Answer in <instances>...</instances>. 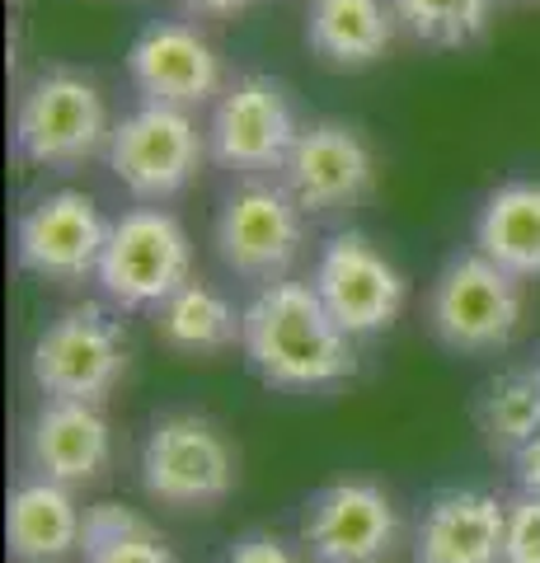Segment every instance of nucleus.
Wrapping results in <instances>:
<instances>
[{
    "label": "nucleus",
    "mask_w": 540,
    "mask_h": 563,
    "mask_svg": "<svg viewBox=\"0 0 540 563\" xmlns=\"http://www.w3.org/2000/svg\"><path fill=\"white\" fill-rule=\"evenodd\" d=\"M250 372L268 390L310 395L343 385L357 372L353 339L334 324L310 282H268L245 306V333H240Z\"/></svg>",
    "instance_id": "f257e3e1"
},
{
    "label": "nucleus",
    "mask_w": 540,
    "mask_h": 563,
    "mask_svg": "<svg viewBox=\"0 0 540 563\" xmlns=\"http://www.w3.org/2000/svg\"><path fill=\"white\" fill-rule=\"evenodd\" d=\"M136 470H142V493L151 503L174 507V512H212L235 493L240 455L217 418L174 409L151 422Z\"/></svg>",
    "instance_id": "f03ea898"
},
{
    "label": "nucleus",
    "mask_w": 540,
    "mask_h": 563,
    "mask_svg": "<svg viewBox=\"0 0 540 563\" xmlns=\"http://www.w3.org/2000/svg\"><path fill=\"white\" fill-rule=\"evenodd\" d=\"M527 314V296H521V277L498 268L494 258L480 250L451 254L442 273L432 277L428 291V329L447 352L461 357H489L503 352Z\"/></svg>",
    "instance_id": "7ed1b4c3"
},
{
    "label": "nucleus",
    "mask_w": 540,
    "mask_h": 563,
    "mask_svg": "<svg viewBox=\"0 0 540 563\" xmlns=\"http://www.w3.org/2000/svg\"><path fill=\"white\" fill-rule=\"evenodd\" d=\"M109 103L80 70H43L14 109V155L38 169L71 174L109 151Z\"/></svg>",
    "instance_id": "20e7f679"
},
{
    "label": "nucleus",
    "mask_w": 540,
    "mask_h": 563,
    "mask_svg": "<svg viewBox=\"0 0 540 563\" xmlns=\"http://www.w3.org/2000/svg\"><path fill=\"white\" fill-rule=\"evenodd\" d=\"M99 291L118 314L161 310L184 282H194V240L165 207H132L109 225L99 258Z\"/></svg>",
    "instance_id": "39448f33"
},
{
    "label": "nucleus",
    "mask_w": 540,
    "mask_h": 563,
    "mask_svg": "<svg viewBox=\"0 0 540 563\" xmlns=\"http://www.w3.org/2000/svg\"><path fill=\"white\" fill-rule=\"evenodd\" d=\"M132 347L113 306H71L38 329L29 347V376L43 399L103 404L128 376Z\"/></svg>",
    "instance_id": "423d86ee"
},
{
    "label": "nucleus",
    "mask_w": 540,
    "mask_h": 563,
    "mask_svg": "<svg viewBox=\"0 0 540 563\" xmlns=\"http://www.w3.org/2000/svg\"><path fill=\"white\" fill-rule=\"evenodd\" d=\"M212 244L225 273L254 287L287 282L306 250V211L283 179H240L217 207Z\"/></svg>",
    "instance_id": "0eeeda50"
},
{
    "label": "nucleus",
    "mask_w": 540,
    "mask_h": 563,
    "mask_svg": "<svg viewBox=\"0 0 540 563\" xmlns=\"http://www.w3.org/2000/svg\"><path fill=\"white\" fill-rule=\"evenodd\" d=\"M207 128H198L194 113L169 109V103H136L132 113L113 122L109 136V174L142 207H161L198 179L207 161Z\"/></svg>",
    "instance_id": "6e6552de"
},
{
    "label": "nucleus",
    "mask_w": 540,
    "mask_h": 563,
    "mask_svg": "<svg viewBox=\"0 0 540 563\" xmlns=\"http://www.w3.org/2000/svg\"><path fill=\"white\" fill-rule=\"evenodd\" d=\"M296 136H301V122H296L287 85L258 76V70L225 85L212 103V118H207V151L221 169L240 174V179L283 174Z\"/></svg>",
    "instance_id": "1a4fd4ad"
},
{
    "label": "nucleus",
    "mask_w": 540,
    "mask_h": 563,
    "mask_svg": "<svg viewBox=\"0 0 540 563\" xmlns=\"http://www.w3.org/2000/svg\"><path fill=\"white\" fill-rule=\"evenodd\" d=\"M310 287H316L324 310L334 314V324L353 343L386 333L399 320L405 296H409L405 273H399L362 231H339L320 244Z\"/></svg>",
    "instance_id": "9d476101"
},
{
    "label": "nucleus",
    "mask_w": 540,
    "mask_h": 563,
    "mask_svg": "<svg viewBox=\"0 0 540 563\" xmlns=\"http://www.w3.org/2000/svg\"><path fill=\"white\" fill-rule=\"evenodd\" d=\"M301 550L310 563H386L399 550V512L372 479H334L301 507Z\"/></svg>",
    "instance_id": "9b49d317"
},
{
    "label": "nucleus",
    "mask_w": 540,
    "mask_h": 563,
    "mask_svg": "<svg viewBox=\"0 0 540 563\" xmlns=\"http://www.w3.org/2000/svg\"><path fill=\"white\" fill-rule=\"evenodd\" d=\"M109 225L99 202L80 188L43 192L38 202L24 207L14 225V258L20 268L43 282H85L99 273Z\"/></svg>",
    "instance_id": "f8f14e48"
},
{
    "label": "nucleus",
    "mask_w": 540,
    "mask_h": 563,
    "mask_svg": "<svg viewBox=\"0 0 540 563\" xmlns=\"http://www.w3.org/2000/svg\"><path fill=\"white\" fill-rule=\"evenodd\" d=\"M128 80L142 103H169V109H207L225 90V70L212 38L188 20H155L128 47Z\"/></svg>",
    "instance_id": "ddd939ff"
},
{
    "label": "nucleus",
    "mask_w": 540,
    "mask_h": 563,
    "mask_svg": "<svg viewBox=\"0 0 540 563\" xmlns=\"http://www.w3.org/2000/svg\"><path fill=\"white\" fill-rule=\"evenodd\" d=\"M277 179L287 184V192L301 202L306 217H334V211L357 207L372 192L376 155L357 128L320 118L301 128Z\"/></svg>",
    "instance_id": "4468645a"
},
{
    "label": "nucleus",
    "mask_w": 540,
    "mask_h": 563,
    "mask_svg": "<svg viewBox=\"0 0 540 563\" xmlns=\"http://www.w3.org/2000/svg\"><path fill=\"white\" fill-rule=\"evenodd\" d=\"M29 465L38 479L80 488L99 479L113 461V432L99 404L85 399H43L24 432Z\"/></svg>",
    "instance_id": "2eb2a0df"
},
{
    "label": "nucleus",
    "mask_w": 540,
    "mask_h": 563,
    "mask_svg": "<svg viewBox=\"0 0 540 563\" xmlns=\"http://www.w3.org/2000/svg\"><path fill=\"white\" fill-rule=\"evenodd\" d=\"M508 503L484 488H442L414 526V563H503Z\"/></svg>",
    "instance_id": "dca6fc26"
},
{
    "label": "nucleus",
    "mask_w": 540,
    "mask_h": 563,
    "mask_svg": "<svg viewBox=\"0 0 540 563\" xmlns=\"http://www.w3.org/2000/svg\"><path fill=\"white\" fill-rule=\"evenodd\" d=\"M85 507H76V493L52 479H24L10 493L5 507V540L20 563H62L66 554H80Z\"/></svg>",
    "instance_id": "f3484780"
},
{
    "label": "nucleus",
    "mask_w": 540,
    "mask_h": 563,
    "mask_svg": "<svg viewBox=\"0 0 540 563\" xmlns=\"http://www.w3.org/2000/svg\"><path fill=\"white\" fill-rule=\"evenodd\" d=\"M395 10L390 0H310L306 10V43L324 66L362 70L376 66L395 43Z\"/></svg>",
    "instance_id": "a211bd4d"
},
{
    "label": "nucleus",
    "mask_w": 540,
    "mask_h": 563,
    "mask_svg": "<svg viewBox=\"0 0 540 563\" xmlns=\"http://www.w3.org/2000/svg\"><path fill=\"white\" fill-rule=\"evenodd\" d=\"M475 250L521 282L540 277V179H508L484 192Z\"/></svg>",
    "instance_id": "6ab92c4d"
},
{
    "label": "nucleus",
    "mask_w": 540,
    "mask_h": 563,
    "mask_svg": "<svg viewBox=\"0 0 540 563\" xmlns=\"http://www.w3.org/2000/svg\"><path fill=\"white\" fill-rule=\"evenodd\" d=\"M155 314V339L179 357H217L225 347H240L245 333V306L235 310V301L225 291H217L212 282H184L179 291Z\"/></svg>",
    "instance_id": "aec40b11"
},
{
    "label": "nucleus",
    "mask_w": 540,
    "mask_h": 563,
    "mask_svg": "<svg viewBox=\"0 0 540 563\" xmlns=\"http://www.w3.org/2000/svg\"><path fill=\"white\" fill-rule=\"evenodd\" d=\"M475 428L494 455H513L540 432V376L536 366L503 372L475 399Z\"/></svg>",
    "instance_id": "412c9836"
},
{
    "label": "nucleus",
    "mask_w": 540,
    "mask_h": 563,
    "mask_svg": "<svg viewBox=\"0 0 540 563\" xmlns=\"http://www.w3.org/2000/svg\"><path fill=\"white\" fill-rule=\"evenodd\" d=\"M395 24L423 47H470L484 38L494 0H390Z\"/></svg>",
    "instance_id": "4be33fe9"
},
{
    "label": "nucleus",
    "mask_w": 540,
    "mask_h": 563,
    "mask_svg": "<svg viewBox=\"0 0 540 563\" xmlns=\"http://www.w3.org/2000/svg\"><path fill=\"white\" fill-rule=\"evenodd\" d=\"M503 563H540V493H517L508 503Z\"/></svg>",
    "instance_id": "5701e85b"
},
{
    "label": "nucleus",
    "mask_w": 540,
    "mask_h": 563,
    "mask_svg": "<svg viewBox=\"0 0 540 563\" xmlns=\"http://www.w3.org/2000/svg\"><path fill=\"white\" fill-rule=\"evenodd\" d=\"M136 531H151V521L136 512V507H128V503H95V507H85L80 554L99 550V544H113V540H128Z\"/></svg>",
    "instance_id": "b1692460"
},
{
    "label": "nucleus",
    "mask_w": 540,
    "mask_h": 563,
    "mask_svg": "<svg viewBox=\"0 0 540 563\" xmlns=\"http://www.w3.org/2000/svg\"><path fill=\"white\" fill-rule=\"evenodd\" d=\"M85 563H179L169 544L151 531H136L128 540H113V544H99V550H85Z\"/></svg>",
    "instance_id": "393cba45"
},
{
    "label": "nucleus",
    "mask_w": 540,
    "mask_h": 563,
    "mask_svg": "<svg viewBox=\"0 0 540 563\" xmlns=\"http://www.w3.org/2000/svg\"><path fill=\"white\" fill-rule=\"evenodd\" d=\"M217 563H306V559L296 554L287 540H277L273 531H250V536L231 540V550H225Z\"/></svg>",
    "instance_id": "a878e982"
},
{
    "label": "nucleus",
    "mask_w": 540,
    "mask_h": 563,
    "mask_svg": "<svg viewBox=\"0 0 540 563\" xmlns=\"http://www.w3.org/2000/svg\"><path fill=\"white\" fill-rule=\"evenodd\" d=\"M513 474H517V488L521 493H540V432L513 455Z\"/></svg>",
    "instance_id": "bb28decb"
},
{
    "label": "nucleus",
    "mask_w": 540,
    "mask_h": 563,
    "mask_svg": "<svg viewBox=\"0 0 540 563\" xmlns=\"http://www.w3.org/2000/svg\"><path fill=\"white\" fill-rule=\"evenodd\" d=\"M188 14H202V20H231V14H245L258 0H179Z\"/></svg>",
    "instance_id": "cd10ccee"
},
{
    "label": "nucleus",
    "mask_w": 540,
    "mask_h": 563,
    "mask_svg": "<svg viewBox=\"0 0 540 563\" xmlns=\"http://www.w3.org/2000/svg\"><path fill=\"white\" fill-rule=\"evenodd\" d=\"M536 376H540V357H536Z\"/></svg>",
    "instance_id": "c85d7f7f"
}]
</instances>
